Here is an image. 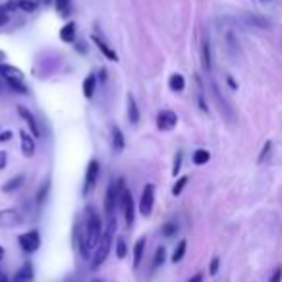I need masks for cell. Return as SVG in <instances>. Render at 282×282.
Returning <instances> with one entry per match:
<instances>
[{"label": "cell", "instance_id": "1", "mask_svg": "<svg viewBox=\"0 0 282 282\" xmlns=\"http://www.w3.org/2000/svg\"><path fill=\"white\" fill-rule=\"evenodd\" d=\"M103 238V224H101V218L99 214L95 213L93 207H89L85 211V226H83V232L79 236V249H81V255L87 259L91 249H97L99 242Z\"/></svg>", "mask_w": 282, "mask_h": 282}, {"label": "cell", "instance_id": "2", "mask_svg": "<svg viewBox=\"0 0 282 282\" xmlns=\"http://www.w3.org/2000/svg\"><path fill=\"white\" fill-rule=\"evenodd\" d=\"M114 232H116V221L110 218L107 226V232L103 234L101 242H99L97 249L93 253V259H91V269H99L103 263L107 261L108 253H110V247H112V240H114Z\"/></svg>", "mask_w": 282, "mask_h": 282}, {"label": "cell", "instance_id": "3", "mask_svg": "<svg viewBox=\"0 0 282 282\" xmlns=\"http://www.w3.org/2000/svg\"><path fill=\"white\" fill-rule=\"evenodd\" d=\"M124 187H126L124 185V178H118V180H114L112 184L108 185L107 194H105V214L108 216V221L114 218V211H116L118 201H120V194H122Z\"/></svg>", "mask_w": 282, "mask_h": 282}, {"label": "cell", "instance_id": "4", "mask_svg": "<svg viewBox=\"0 0 282 282\" xmlns=\"http://www.w3.org/2000/svg\"><path fill=\"white\" fill-rule=\"evenodd\" d=\"M118 207L122 209V214H124V221H126L128 226L134 224V218H136V203H134V197H132V192L124 187L122 194H120V201H118Z\"/></svg>", "mask_w": 282, "mask_h": 282}, {"label": "cell", "instance_id": "5", "mask_svg": "<svg viewBox=\"0 0 282 282\" xmlns=\"http://www.w3.org/2000/svg\"><path fill=\"white\" fill-rule=\"evenodd\" d=\"M99 172H101V165H99L97 159H91L85 170V180H83V195H89V192L97 185Z\"/></svg>", "mask_w": 282, "mask_h": 282}, {"label": "cell", "instance_id": "6", "mask_svg": "<svg viewBox=\"0 0 282 282\" xmlns=\"http://www.w3.org/2000/svg\"><path fill=\"white\" fill-rule=\"evenodd\" d=\"M153 203H155V185L145 184L141 199H139V213L143 214V216H149L151 211H153Z\"/></svg>", "mask_w": 282, "mask_h": 282}, {"label": "cell", "instance_id": "7", "mask_svg": "<svg viewBox=\"0 0 282 282\" xmlns=\"http://www.w3.org/2000/svg\"><path fill=\"white\" fill-rule=\"evenodd\" d=\"M18 242H20L21 249L25 253H35L41 245V236L37 230H29V232L21 234L20 238H18Z\"/></svg>", "mask_w": 282, "mask_h": 282}, {"label": "cell", "instance_id": "8", "mask_svg": "<svg viewBox=\"0 0 282 282\" xmlns=\"http://www.w3.org/2000/svg\"><path fill=\"white\" fill-rule=\"evenodd\" d=\"M178 124V114L174 110H161L156 114V128L161 132H168V130H174Z\"/></svg>", "mask_w": 282, "mask_h": 282}, {"label": "cell", "instance_id": "9", "mask_svg": "<svg viewBox=\"0 0 282 282\" xmlns=\"http://www.w3.org/2000/svg\"><path fill=\"white\" fill-rule=\"evenodd\" d=\"M18 114H20L25 122H27V126H29V134L33 137H41V126L39 122H37V118L33 116V112H31L27 107H18Z\"/></svg>", "mask_w": 282, "mask_h": 282}, {"label": "cell", "instance_id": "10", "mask_svg": "<svg viewBox=\"0 0 282 282\" xmlns=\"http://www.w3.org/2000/svg\"><path fill=\"white\" fill-rule=\"evenodd\" d=\"M243 23L245 25H249V27H255V29H267L269 25H271V21L267 20V18H263L259 14H243Z\"/></svg>", "mask_w": 282, "mask_h": 282}, {"label": "cell", "instance_id": "11", "mask_svg": "<svg viewBox=\"0 0 282 282\" xmlns=\"http://www.w3.org/2000/svg\"><path fill=\"white\" fill-rule=\"evenodd\" d=\"M213 97L216 99V103H218V110H221V112H223V114L228 118V120H234L232 108H230V105L226 103V99L221 95V89H218V85H216V83H213Z\"/></svg>", "mask_w": 282, "mask_h": 282}, {"label": "cell", "instance_id": "12", "mask_svg": "<svg viewBox=\"0 0 282 282\" xmlns=\"http://www.w3.org/2000/svg\"><path fill=\"white\" fill-rule=\"evenodd\" d=\"M20 139H21V153L25 156L35 155V137L31 136V134H27L25 130H21Z\"/></svg>", "mask_w": 282, "mask_h": 282}, {"label": "cell", "instance_id": "13", "mask_svg": "<svg viewBox=\"0 0 282 282\" xmlns=\"http://www.w3.org/2000/svg\"><path fill=\"white\" fill-rule=\"evenodd\" d=\"M21 223V216L14 209H4L0 211V226H16Z\"/></svg>", "mask_w": 282, "mask_h": 282}, {"label": "cell", "instance_id": "14", "mask_svg": "<svg viewBox=\"0 0 282 282\" xmlns=\"http://www.w3.org/2000/svg\"><path fill=\"white\" fill-rule=\"evenodd\" d=\"M201 64H203L205 72H211L213 70V56H211V43L205 37L201 43Z\"/></svg>", "mask_w": 282, "mask_h": 282}, {"label": "cell", "instance_id": "15", "mask_svg": "<svg viewBox=\"0 0 282 282\" xmlns=\"http://www.w3.org/2000/svg\"><path fill=\"white\" fill-rule=\"evenodd\" d=\"M110 132H112V149H114L116 153H122L124 147H126V139H124L122 130H120L116 124H112V126H110Z\"/></svg>", "mask_w": 282, "mask_h": 282}, {"label": "cell", "instance_id": "16", "mask_svg": "<svg viewBox=\"0 0 282 282\" xmlns=\"http://www.w3.org/2000/svg\"><path fill=\"white\" fill-rule=\"evenodd\" d=\"M91 41H93V43L97 45V49L101 50V52H103V54H105L108 60H112V62H118V54L112 49H110V47H108L107 43L101 39L99 35H91Z\"/></svg>", "mask_w": 282, "mask_h": 282}, {"label": "cell", "instance_id": "17", "mask_svg": "<svg viewBox=\"0 0 282 282\" xmlns=\"http://www.w3.org/2000/svg\"><path fill=\"white\" fill-rule=\"evenodd\" d=\"M0 76H4L6 79H20L23 81V72L16 66H10V64H0Z\"/></svg>", "mask_w": 282, "mask_h": 282}, {"label": "cell", "instance_id": "18", "mask_svg": "<svg viewBox=\"0 0 282 282\" xmlns=\"http://www.w3.org/2000/svg\"><path fill=\"white\" fill-rule=\"evenodd\" d=\"M139 108H137V103L134 95L132 93H128V120L132 122V124H137L139 122Z\"/></svg>", "mask_w": 282, "mask_h": 282}, {"label": "cell", "instance_id": "19", "mask_svg": "<svg viewBox=\"0 0 282 282\" xmlns=\"http://www.w3.org/2000/svg\"><path fill=\"white\" fill-rule=\"evenodd\" d=\"M76 23L74 21H68L62 29H60V39L64 41V43H74L76 41Z\"/></svg>", "mask_w": 282, "mask_h": 282}, {"label": "cell", "instance_id": "20", "mask_svg": "<svg viewBox=\"0 0 282 282\" xmlns=\"http://www.w3.org/2000/svg\"><path fill=\"white\" fill-rule=\"evenodd\" d=\"M33 280V267L31 265H23L20 271L14 274L12 282H31Z\"/></svg>", "mask_w": 282, "mask_h": 282}, {"label": "cell", "instance_id": "21", "mask_svg": "<svg viewBox=\"0 0 282 282\" xmlns=\"http://www.w3.org/2000/svg\"><path fill=\"white\" fill-rule=\"evenodd\" d=\"M23 182H25V176H23V174L14 176V178H10L6 184L2 185V192H4V194H12V192H16V190H18V187H20Z\"/></svg>", "mask_w": 282, "mask_h": 282}, {"label": "cell", "instance_id": "22", "mask_svg": "<svg viewBox=\"0 0 282 282\" xmlns=\"http://www.w3.org/2000/svg\"><path fill=\"white\" fill-rule=\"evenodd\" d=\"M95 85H97V78L93 74H89L87 78L83 79V97L91 99L95 95Z\"/></svg>", "mask_w": 282, "mask_h": 282}, {"label": "cell", "instance_id": "23", "mask_svg": "<svg viewBox=\"0 0 282 282\" xmlns=\"http://www.w3.org/2000/svg\"><path fill=\"white\" fill-rule=\"evenodd\" d=\"M168 87L172 89L174 93H180V91H184L185 87V79L182 74H172L170 79H168Z\"/></svg>", "mask_w": 282, "mask_h": 282}, {"label": "cell", "instance_id": "24", "mask_svg": "<svg viewBox=\"0 0 282 282\" xmlns=\"http://www.w3.org/2000/svg\"><path fill=\"white\" fill-rule=\"evenodd\" d=\"M143 252H145V238H139L134 247V269L139 267V263L143 259Z\"/></svg>", "mask_w": 282, "mask_h": 282}, {"label": "cell", "instance_id": "25", "mask_svg": "<svg viewBox=\"0 0 282 282\" xmlns=\"http://www.w3.org/2000/svg\"><path fill=\"white\" fill-rule=\"evenodd\" d=\"M56 2V12L62 18H70L72 14V0H54Z\"/></svg>", "mask_w": 282, "mask_h": 282}, {"label": "cell", "instance_id": "26", "mask_svg": "<svg viewBox=\"0 0 282 282\" xmlns=\"http://www.w3.org/2000/svg\"><path fill=\"white\" fill-rule=\"evenodd\" d=\"M209 161H211V153L207 149H197L194 153V165L201 166V165H207Z\"/></svg>", "mask_w": 282, "mask_h": 282}, {"label": "cell", "instance_id": "27", "mask_svg": "<svg viewBox=\"0 0 282 282\" xmlns=\"http://www.w3.org/2000/svg\"><path fill=\"white\" fill-rule=\"evenodd\" d=\"M18 4V10L25 12V14H31V12L37 10V2L35 0H16Z\"/></svg>", "mask_w": 282, "mask_h": 282}, {"label": "cell", "instance_id": "28", "mask_svg": "<svg viewBox=\"0 0 282 282\" xmlns=\"http://www.w3.org/2000/svg\"><path fill=\"white\" fill-rule=\"evenodd\" d=\"M185 249H187V242L185 240H182V242L176 245L174 253H172V263H180L182 259H184L185 255Z\"/></svg>", "mask_w": 282, "mask_h": 282}, {"label": "cell", "instance_id": "29", "mask_svg": "<svg viewBox=\"0 0 282 282\" xmlns=\"http://www.w3.org/2000/svg\"><path fill=\"white\" fill-rule=\"evenodd\" d=\"M8 81V85H10L12 91H16V93H20V95H27V85L23 83V81H20V79H6Z\"/></svg>", "mask_w": 282, "mask_h": 282}, {"label": "cell", "instance_id": "30", "mask_svg": "<svg viewBox=\"0 0 282 282\" xmlns=\"http://www.w3.org/2000/svg\"><path fill=\"white\" fill-rule=\"evenodd\" d=\"M165 261H166V249L165 247H159L155 253V259H153V263H151V269L155 271V269H159Z\"/></svg>", "mask_w": 282, "mask_h": 282}, {"label": "cell", "instance_id": "31", "mask_svg": "<svg viewBox=\"0 0 282 282\" xmlns=\"http://www.w3.org/2000/svg\"><path fill=\"white\" fill-rule=\"evenodd\" d=\"M185 184H187V176L178 178V180H176V184H174V187H172V195H174V197H178V195L184 192Z\"/></svg>", "mask_w": 282, "mask_h": 282}, {"label": "cell", "instance_id": "32", "mask_svg": "<svg viewBox=\"0 0 282 282\" xmlns=\"http://www.w3.org/2000/svg\"><path fill=\"white\" fill-rule=\"evenodd\" d=\"M271 149H272V141H267V143L263 145L261 153H259V156H257V163H259V165H263V163L267 161V156L271 155Z\"/></svg>", "mask_w": 282, "mask_h": 282}, {"label": "cell", "instance_id": "33", "mask_svg": "<svg viewBox=\"0 0 282 282\" xmlns=\"http://www.w3.org/2000/svg\"><path fill=\"white\" fill-rule=\"evenodd\" d=\"M116 255H118V259H124V257L128 255V245L122 238L116 242Z\"/></svg>", "mask_w": 282, "mask_h": 282}, {"label": "cell", "instance_id": "34", "mask_svg": "<svg viewBox=\"0 0 282 282\" xmlns=\"http://www.w3.org/2000/svg\"><path fill=\"white\" fill-rule=\"evenodd\" d=\"M182 161H184V153L178 151L174 156V168H172V174H180V168H182Z\"/></svg>", "mask_w": 282, "mask_h": 282}, {"label": "cell", "instance_id": "35", "mask_svg": "<svg viewBox=\"0 0 282 282\" xmlns=\"http://www.w3.org/2000/svg\"><path fill=\"white\" fill-rule=\"evenodd\" d=\"M8 20H10V12L4 4H0V27H4L8 23Z\"/></svg>", "mask_w": 282, "mask_h": 282}, {"label": "cell", "instance_id": "36", "mask_svg": "<svg viewBox=\"0 0 282 282\" xmlns=\"http://www.w3.org/2000/svg\"><path fill=\"white\" fill-rule=\"evenodd\" d=\"M178 232V224L176 223H168L163 226V234H165L166 238H170V236H174V234Z\"/></svg>", "mask_w": 282, "mask_h": 282}, {"label": "cell", "instance_id": "37", "mask_svg": "<svg viewBox=\"0 0 282 282\" xmlns=\"http://www.w3.org/2000/svg\"><path fill=\"white\" fill-rule=\"evenodd\" d=\"M47 194H49V184L41 185L39 195H37V203H39V205H43V203H45V199H47Z\"/></svg>", "mask_w": 282, "mask_h": 282}, {"label": "cell", "instance_id": "38", "mask_svg": "<svg viewBox=\"0 0 282 282\" xmlns=\"http://www.w3.org/2000/svg\"><path fill=\"white\" fill-rule=\"evenodd\" d=\"M218 265H221V259H218V257H213V259H211V265H209V274H216V272H218Z\"/></svg>", "mask_w": 282, "mask_h": 282}, {"label": "cell", "instance_id": "39", "mask_svg": "<svg viewBox=\"0 0 282 282\" xmlns=\"http://www.w3.org/2000/svg\"><path fill=\"white\" fill-rule=\"evenodd\" d=\"M280 280H282V267H276V269L272 271L269 282H280Z\"/></svg>", "mask_w": 282, "mask_h": 282}, {"label": "cell", "instance_id": "40", "mask_svg": "<svg viewBox=\"0 0 282 282\" xmlns=\"http://www.w3.org/2000/svg\"><path fill=\"white\" fill-rule=\"evenodd\" d=\"M12 137H14V134H12L10 130H6V132H2L0 134V143H8Z\"/></svg>", "mask_w": 282, "mask_h": 282}, {"label": "cell", "instance_id": "41", "mask_svg": "<svg viewBox=\"0 0 282 282\" xmlns=\"http://www.w3.org/2000/svg\"><path fill=\"white\" fill-rule=\"evenodd\" d=\"M6 163H8V155H6V151H0V170H4V168H6Z\"/></svg>", "mask_w": 282, "mask_h": 282}, {"label": "cell", "instance_id": "42", "mask_svg": "<svg viewBox=\"0 0 282 282\" xmlns=\"http://www.w3.org/2000/svg\"><path fill=\"white\" fill-rule=\"evenodd\" d=\"M187 282H203V274H201V272H197V274H194V276H192Z\"/></svg>", "mask_w": 282, "mask_h": 282}, {"label": "cell", "instance_id": "43", "mask_svg": "<svg viewBox=\"0 0 282 282\" xmlns=\"http://www.w3.org/2000/svg\"><path fill=\"white\" fill-rule=\"evenodd\" d=\"M226 81H228V85H232V87H234V89L238 87V85H236V81H234V79H232V78H230V76H228V78H226Z\"/></svg>", "mask_w": 282, "mask_h": 282}, {"label": "cell", "instance_id": "44", "mask_svg": "<svg viewBox=\"0 0 282 282\" xmlns=\"http://www.w3.org/2000/svg\"><path fill=\"white\" fill-rule=\"evenodd\" d=\"M4 60H6V52H4V50H0V64H4Z\"/></svg>", "mask_w": 282, "mask_h": 282}, {"label": "cell", "instance_id": "45", "mask_svg": "<svg viewBox=\"0 0 282 282\" xmlns=\"http://www.w3.org/2000/svg\"><path fill=\"white\" fill-rule=\"evenodd\" d=\"M0 282H10V280H8V276H6L4 272H0Z\"/></svg>", "mask_w": 282, "mask_h": 282}, {"label": "cell", "instance_id": "46", "mask_svg": "<svg viewBox=\"0 0 282 282\" xmlns=\"http://www.w3.org/2000/svg\"><path fill=\"white\" fill-rule=\"evenodd\" d=\"M107 79V70H101V81H105Z\"/></svg>", "mask_w": 282, "mask_h": 282}, {"label": "cell", "instance_id": "47", "mask_svg": "<svg viewBox=\"0 0 282 282\" xmlns=\"http://www.w3.org/2000/svg\"><path fill=\"white\" fill-rule=\"evenodd\" d=\"M78 49H79V52H85V47H83V43H78Z\"/></svg>", "mask_w": 282, "mask_h": 282}, {"label": "cell", "instance_id": "48", "mask_svg": "<svg viewBox=\"0 0 282 282\" xmlns=\"http://www.w3.org/2000/svg\"><path fill=\"white\" fill-rule=\"evenodd\" d=\"M2 259H4V247L0 245V261H2Z\"/></svg>", "mask_w": 282, "mask_h": 282}, {"label": "cell", "instance_id": "49", "mask_svg": "<svg viewBox=\"0 0 282 282\" xmlns=\"http://www.w3.org/2000/svg\"><path fill=\"white\" fill-rule=\"evenodd\" d=\"M95 282H101V280H95Z\"/></svg>", "mask_w": 282, "mask_h": 282}]
</instances>
